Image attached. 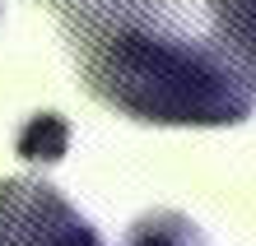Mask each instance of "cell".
Returning a JSON list of instances; mask_svg holds the SVG:
<instances>
[{"label":"cell","instance_id":"1","mask_svg":"<svg viewBox=\"0 0 256 246\" xmlns=\"http://www.w3.org/2000/svg\"><path fill=\"white\" fill-rule=\"evenodd\" d=\"M74 56L88 74V88L130 112L135 121L158 126H233L256 107V84L242 74L247 51H214L177 28L122 19L102 0L88 5V23Z\"/></svg>","mask_w":256,"mask_h":246},{"label":"cell","instance_id":"2","mask_svg":"<svg viewBox=\"0 0 256 246\" xmlns=\"http://www.w3.org/2000/svg\"><path fill=\"white\" fill-rule=\"evenodd\" d=\"M0 246H102L47 181H0Z\"/></svg>","mask_w":256,"mask_h":246},{"label":"cell","instance_id":"3","mask_svg":"<svg viewBox=\"0 0 256 246\" xmlns=\"http://www.w3.org/2000/svg\"><path fill=\"white\" fill-rule=\"evenodd\" d=\"M14 153H19V158H28V163H61L66 153H70V126H66V116L38 112V116L19 130Z\"/></svg>","mask_w":256,"mask_h":246},{"label":"cell","instance_id":"4","mask_svg":"<svg viewBox=\"0 0 256 246\" xmlns=\"http://www.w3.org/2000/svg\"><path fill=\"white\" fill-rule=\"evenodd\" d=\"M126 246H205V237H200V228L191 219L158 209V214H144V219L130 223Z\"/></svg>","mask_w":256,"mask_h":246},{"label":"cell","instance_id":"5","mask_svg":"<svg viewBox=\"0 0 256 246\" xmlns=\"http://www.w3.org/2000/svg\"><path fill=\"white\" fill-rule=\"evenodd\" d=\"M219 14V28L233 37V47H242L256 60V0H210Z\"/></svg>","mask_w":256,"mask_h":246}]
</instances>
